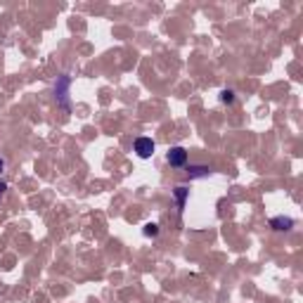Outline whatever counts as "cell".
<instances>
[{
	"mask_svg": "<svg viewBox=\"0 0 303 303\" xmlns=\"http://www.w3.org/2000/svg\"><path fill=\"white\" fill-rule=\"evenodd\" d=\"M154 149H157V144H154L152 137H137L133 142V152L140 159H149L152 154H154Z\"/></svg>",
	"mask_w": 303,
	"mask_h": 303,
	"instance_id": "7a4b0ae2",
	"label": "cell"
},
{
	"mask_svg": "<svg viewBox=\"0 0 303 303\" xmlns=\"http://www.w3.org/2000/svg\"><path fill=\"white\" fill-rule=\"evenodd\" d=\"M220 102H223V104H232V102H235V93H232L230 88L220 90Z\"/></svg>",
	"mask_w": 303,
	"mask_h": 303,
	"instance_id": "52a82bcc",
	"label": "cell"
},
{
	"mask_svg": "<svg viewBox=\"0 0 303 303\" xmlns=\"http://www.w3.org/2000/svg\"><path fill=\"white\" fill-rule=\"evenodd\" d=\"M187 194H190V190H187L185 185H178L176 190H173V197H176V204H178V209L183 211L185 209V202H187Z\"/></svg>",
	"mask_w": 303,
	"mask_h": 303,
	"instance_id": "8992f818",
	"label": "cell"
},
{
	"mask_svg": "<svg viewBox=\"0 0 303 303\" xmlns=\"http://www.w3.org/2000/svg\"><path fill=\"white\" fill-rule=\"evenodd\" d=\"M69 88H71V76H57V83H55V100L62 109H69Z\"/></svg>",
	"mask_w": 303,
	"mask_h": 303,
	"instance_id": "6da1fadb",
	"label": "cell"
},
{
	"mask_svg": "<svg viewBox=\"0 0 303 303\" xmlns=\"http://www.w3.org/2000/svg\"><path fill=\"white\" fill-rule=\"evenodd\" d=\"M187 176L192 178H206V176H211V169L209 166H199V164H192V166H187Z\"/></svg>",
	"mask_w": 303,
	"mask_h": 303,
	"instance_id": "5b68a950",
	"label": "cell"
},
{
	"mask_svg": "<svg viewBox=\"0 0 303 303\" xmlns=\"http://www.w3.org/2000/svg\"><path fill=\"white\" fill-rule=\"evenodd\" d=\"M3 171H5V159L0 157V173H3Z\"/></svg>",
	"mask_w": 303,
	"mask_h": 303,
	"instance_id": "30bf717a",
	"label": "cell"
},
{
	"mask_svg": "<svg viewBox=\"0 0 303 303\" xmlns=\"http://www.w3.org/2000/svg\"><path fill=\"white\" fill-rule=\"evenodd\" d=\"M270 227L275 232H289L294 227V218H289V216H275V218H270Z\"/></svg>",
	"mask_w": 303,
	"mask_h": 303,
	"instance_id": "277c9868",
	"label": "cell"
},
{
	"mask_svg": "<svg viewBox=\"0 0 303 303\" xmlns=\"http://www.w3.org/2000/svg\"><path fill=\"white\" fill-rule=\"evenodd\" d=\"M5 192H8V183H5V180H0V199L5 197Z\"/></svg>",
	"mask_w": 303,
	"mask_h": 303,
	"instance_id": "9c48e42d",
	"label": "cell"
},
{
	"mask_svg": "<svg viewBox=\"0 0 303 303\" xmlns=\"http://www.w3.org/2000/svg\"><path fill=\"white\" fill-rule=\"evenodd\" d=\"M166 161H169L173 169H183L187 164V149L180 147V144H178V147H171L169 154H166Z\"/></svg>",
	"mask_w": 303,
	"mask_h": 303,
	"instance_id": "3957f363",
	"label": "cell"
},
{
	"mask_svg": "<svg viewBox=\"0 0 303 303\" xmlns=\"http://www.w3.org/2000/svg\"><path fill=\"white\" fill-rule=\"evenodd\" d=\"M142 232H144V237H157L159 235V225H157V223H147V225L142 227Z\"/></svg>",
	"mask_w": 303,
	"mask_h": 303,
	"instance_id": "ba28073f",
	"label": "cell"
}]
</instances>
